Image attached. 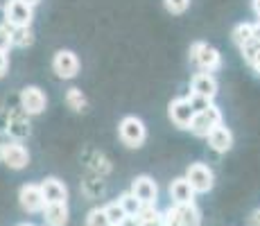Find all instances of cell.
I'll list each match as a JSON object with an SVG mask.
<instances>
[{"mask_svg":"<svg viewBox=\"0 0 260 226\" xmlns=\"http://www.w3.org/2000/svg\"><path fill=\"white\" fill-rule=\"evenodd\" d=\"M190 61L202 70V73H215V70H219V66H222V54H219V50L213 48V45L197 41L190 45Z\"/></svg>","mask_w":260,"mask_h":226,"instance_id":"6da1fadb","label":"cell"},{"mask_svg":"<svg viewBox=\"0 0 260 226\" xmlns=\"http://www.w3.org/2000/svg\"><path fill=\"white\" fill-rule=\"evenodd\" d=\"M217 124H222V111H219V107H215L211 102L206 109H202V111H194L192 120H190V132L194 136H199V138H206L208 134L213 132Z\"/></svg>","mask_w":260,"mask_h":226,"instance_id":"7a4b0ae2","label":"cell"},{"mask_svg":"<svg viewBox=\"0 0 260 226\" xmlns=\"http://www.w3.org/2000/svg\"><path fill=\"white\" fill-rule=\"evenodd\" d=\"M34 18V7L23 0H7L3 9V21L9 27H29Z\"/></svg>","mask_w":260,"mask_h":226,"instance_id":"3957f363","label":"cell"},{"mask_svg":"<svg viewBox=\"0 0 260 226\" xmlns=\"http://www.w3.org/2000/svg\"><path fill=\"white\" fill-rule=\"evenodd\" d=\"M118 134H120V140L132 149L141 147V145L145 143V138H147L145 122L141 118H136V115H127V118H122V122H120V127H118Z\"/></svg>","mask_w":260,"mask_h":226,"instance_id":"277c9868","label":"cell"},{"mask_svg":"<svg viewBox=\"0 0 260 226\" xmlns=\"http://www.w3.org/2000/svg\"><path fill=\"white\" fill-rule=\"evenodd\" d=\"M186 181L190 183V188L194 192H208L213 190V183H215V174L208 165L204 163H192L186 172Z\"/></svg>","mask_w":260,"mask_h":226,"instance_id":"5b68a950","label":"cell"},{"mask_svg":"<svg viewBox=\"0 0 260 226\" xmlns=\"http://www.w3.org/2000/svg\"><path fill=\"white\" fill-rule=\"evenodd\" d=\"M52 70L57 73V77L61 79H73L79 73V59L73 50H59L52 57Z\"/></svg>","mask_w":260,"mask_h":226,"instance_id":"8992f818","label":"cell"},{"mask_svg":"<svg viewBox=\"0 0 260 226\" xmlns=\"http://www.w3.org/2000/svg\"><path fill=\"white\" fill-rule=\"evenodd\" d=\"M48 107V98L39 86H27L21 90V109L27 115H39Z\"/></svg>","mask_w":260,"mask_h":226,"instance_id":"52a82bcc","label":"cell"},{"mask_svg":"<svg viewBox=\"0 0 260 226\" xmlns=\"http://www.w3.org/2000/svg\"><path fill=\"white\" fill-rule=\"evenodd\" d=\"M190 95L204 98L208 102H213L217 95V79L213 77V73H197L190 79Z\"/></svg>","mask_w":260,"mask_h":226,"instance_id":"ba28073f","label":"cell"},{"mask_svg":"<svg viewBox=\"0 0 260 226\" xmlns=\"http://www.w3.org/2000/svg\"><path fill=\"white\" fill-rule=\"evenodd\" d=\"M0 160H3L9 170H23V168H27V163H29V152L21 143H5Z\"/></svg>","mask_w":260,"mask_h":226,"instance_id":"9c48e42d","label":"cell"},{"mask_svg":"<svg viewBox=\"0 0 260 226\" xmlns=\"http://www.w3.org/2000/svg\"><path fill=\"white\" fill-rule=\"evenodd\" d=\"M168 115L179 129H188L190 120H192V115H194V109H192V104H190L188 98H177L170 102Z\"/></svg>","mask_w":260,"mask_h":226,"instance_id":"30bf717a","label":"cell"},{"mask_svg":"<svg viewBox=\"0 0 260 226\" xmlns=\"http://www.w3.org/2000/svg\"><path fill=\"white\" fill-rule=\"evenodd\" d=\"M129 192H132L141 204H156L158 185H156V181H154L152 177L143 174V177H136V181L132 183V190H129Z\"/></svg>","mask_w":260,"mask_h":226,"instance_id":"8fae6325","label":"cell"},{"mask_svg":"<svg viewBox=\"0 0 260 226\" xmlns=\"http://www.w3.org/2000/svg\"><path fill=\"white\" fill-rule=\"evenodd\" d=\"M18 199H21L23 210H27V213H41L43 206H46L41 185H37V183H25L23 188L18 190Z\"/></svg>","mask_w":260,"mask_h":226,"instance_id":"7c38bea8","label":"cell"},{"mask_svg":"<svg viewBox=\"0 0 260 226\" xmlns=\"http://www.w3.org/2000/svg\"><path fill=\"white\" fill-rule=\"evenodd\" d=\"M43 219L46 226H66L68 224V204L66 202H52L43 206Z\"/></svg>","mask_w":260,"mask_h":226,"instance_id":"4fadbf2b","label":"cell"},{"mask_svg":"<svg viewBox=\"0 0 260 226\" xmlns=\"http://www.w3.org/2000/svg\"><path fill=\"white\" fill-rule=\"evenodd\" d=\"M206 138H208V145H211L217 154H226L229 149L233 147V134H231V129L224 127V124H217Z\"/></svg>","mask_w":260,"mask_h":226,"instance_id":"5bb4252c","label":"cell"},{"mask_svg":"<svg viewBox=\"0 0 260 226\" xmlns=\"http://www.w3.org/2000/svg\"><path fill=\"white\" fill-rule=\"evenodd\" d=\"M41 192H43V199L46 204H52V202H66L68 199V188L61 183L59 179L50 177L41 183Z\"/></svg>","mask_w":260,"mask_h":226,"instance_id":"9a60e30c","label":"cell"},{"mask_svg":"<svg viewBox=\"0 0 260 226\" xmlns=\"http://www.w3.org/2000/svg\"><path fill=\"white\" fill-rule=\"evenodd\" d=\"M194 190L190 188V183L186 181V177H179L172 181L170 185V197H172V204H192L194 202Z\"/></svg>","mask_w":260,"mask_h":226,"instance_id":"2e32d148","label":"cell"},{"mask_svg":"<svg viewBox=\"0 0 260 226\" xmlns=\"http://www.w3.org/2000/svg\"><path fill=\"white\" fill-rule=\"evenodd\" d=\"M34 43L32 27H12V45L14 48H27Z\"/></svg>","mask_w":260,"mask_h":226,"instance_id":"e0dca14e","label":"cell"},{"mask_svg":"<svg viewBox=\"0 0 260 226\" xmlns=\"http://www.w3.org/2000/svg\"><path fill=\"white\" fill-rule=\"evenodd\" d=\"M66 104L68 109H73V111H84L86 109V98H84V93L79 88H71L66 93Z\"/></svg>","mask_w":260,"mask_h":226,"instance_id":"ac0fdd59","label":"cell"},{"mask_svg":"<svg viewBox=\"0 0 260 226\" xmlns=\"http://www.w3.org/2000/svg\"><path fill=\"white\" fill-rule=\"evenodd\" d=\"M251 27H253V23H240V25H236L233 27V32H231V39H233V43L238 45H244L251 39Z\"/></svg>","mask_w":260,"mask_h":226,"instance_id":"d6986e66","label":"cell"},{"mask_svg":"<svg viewBox=\"0 0 260 226\" xmlns=\"http://www.w3.org/2000/svg\"><path fill=\"white\" fill-rule=\"evenodd\" d=\"M118 202H120V206H122V210L129 215V217H136V215H138V210L143 208V204L138 202V199L134 197L132 192H124L122 197L118 199Z\"/></svg>","mask_w":260,"mask_h":226,"instance_id":"ffe728a7","label":"cell"},{"mask_svg":"<svg viewBox=\"0 0 260 226\" xmlns=\"http://www.w3.org/2000/svg\"><path fill=\"white\" fill-rule=\"evenodd\" d=\"M104 213H107V217H109V222H111V226H118L124 217H129V215L122 210L120 202H111L109 206H104Z\"/></svg>","mask_w":260,"mask_h":226,"instance_id":"44dd1931","label":"cell"},{"mask_svg":"<svg viewBox=\"0 0 260 226\" xmlns=\"http://www.w3.org/2000/svg\"><path fill=\"white\" fill-rule=\"evenodd\" d=\"M86 226H111V222H109L104 208H93L86 217Z\"/></svg>","mask_w":260,"mask_h":226,"instance_id":"7402d4cb","label":"cell"},{"mask_svg":"<svg viewBox=\"0 0 260 226\" xmlns=\"http://www.w3.org/2000/svg\"><path fill=\"white\" fill-rule=\"evenodd\" d=\"M12 45V27L5 23H0V52H9Z\"/></svg>","mask_w":260,"mask_h":226,"instance_id":"603a6c76","label":"cell"},{"mask_svg":"<svg viewBox=\"0 0 260 226\" xmlns=\"http://www.w3.org/2000/svg\"><path fill=\"white\" fill-rule=\"evenodd\" d=\"M7 132L12 136H27L29 134V124L23 122V120L12 118V120H9V124H7Z\"/></svg>","mask_w":260,"mask_h":226,"instance_id":"cb8c5ba5","label":"cell"},{"mask_svg":"<svg viewBox=\"0 0 260 226\" xmlns=\"http://www.w3.org/2000/svg\"><path fill=\"white\" fill-rule=\"evenodd\" d=\"M163 3H166V9L170 14H183L186 12V9L190 7V0H163Z\"/></svg>","mask_w":260,"mask_h":226,"instance_id":"d4e9b609","label":"cell"},{"mask_svg":"<svg viewBox=\"0 0 260 226\" xmlns=\"http://www.w3.org/2000/svg\"><path fill=\"white\" fill-rule=\"evenodd\" d=\"M9 68V59H7V52H0V77H5Z\"/></svg>","mask_w":260,"mask_h":226,"instance_id":"484cf974","label":"cell"},{"mask_svg":"<svg viewBox=\"0 0 260 226\" xmlns=\"http://www.w3.org/2000/svg\"><path fill=\"white\" fill-rule=\"evenodd\" d=\"M251 41L256 45H260V21L253 23V27H251Z\"/></svg>","mask_w":260,"mask_h":226,"instance_id":"4316f807","label":"cell"},{"mask_svg":"<svg viewBox=\"0 0 260 226\" xmlns=\"http://www.w3.org/2000/svg\"><path fill=\"white\" fill-rule=\"evenodd\" d=\"M118 226H141V222H138V217H124Z\"/></svg>","mask_w":260,"mask_h":226,"instance_id":"83f0119b","label":"cell"},{"mask_svg":"<svg viewBox=\"0 0 260 226\" xmlns=\"http://www.w3.org/2000/svg\"><path fill=\"white\" fill-rule=\"evenodd\" d=\"M249 226H260V210H256V213L249 217Z\"/></svg>","mask_w":260,"mask_h":226,"instance_id":"f1b7e54d","label":"cell"},{"mask_svg":"<svg viewBox=\"0 0 260 226\" xmlns=\"http://www.w3.org/2000/svg\"><path fill=\"white\" fill-rule=\"evenodd\" d=\"M249 66H251L253 70H256V75H260V52L256 54V59H253V61L249 63Z\"/></svg>","mask_w":260,"mask_h":226,"instance_id":"f546056e","label":"cell"},{"mask_svg":"<svg viewBox=\"0 0 260 226\" xmlns=\"http://www.w3.org/2000/svg\"><path fill=\"white\" fill-rule=\"evenodd\" d=\"M251 7H253V14L260 18V0H251Z\"/></svg>","mask_w":260,"mask_h":226,"instance_id":"4dcf8cb0","label":"cell"},{"mask_svg":"<svg viewBox=\"0 0 260 226\" xmlns=\"http://www.w3.org/2000/svg\"><path fill=\"white\" fill-rule=\"evenodd\" d=\"M23 3H27V5H29V7H37V5H39V3H41V0H23Z\"/></svg>","mask_w":260,"mask_h":226,"instance_id":"1f68e13d","label":"cell"},{"mask_svg":"<svg viewBox=\"0 0 260 226\" xmlns=\"http://www.w3.org/2000/svg\"><path fill=\"white\" fill-rule=\"evenodd\" d=\"M16 226H34V224H29V222H21V224H16Z\"/></svg>","mask_w":260,"mask_h":226,"instance_id":"d6a6232c","label":"cell"},{"mask_svg":"<svg viewBox=\"0 0 260 226\" xmlns=\"http://www.w3.org/2000/svg\"><path fill=\"white\" fill-rule=\"evenodd\" d=\"M0 154H3V145H0Z\"/></svg>","mask_w":260,"mask_h":226,"instance_id":"836d02e7","label":"cell"}]
</instances>
